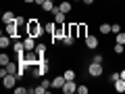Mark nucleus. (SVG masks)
Listing matches in <instances>:
<instances>
[{
    "mask_svg": "<svg viewBox=\"0 0 125 94\" xmlns=\"http://www.w3.org/2000/svg\"><path fill=\"white\" fill-rule=\"evenodd\" d=\"M119 31H121V25H119V23H111V34H115V36H117Z\"/></svg>",
    "mask_w": 125,
    "mask_h": 94,
    "instance_id": "nucleus-26",
    "label": "nucleus"
},
{
    "mask_svg": "<svg viewBox=\"0 0 125 94\" xmlns=\"http://www.w3.org/2000/svg\"><path fill=\"white\" fill-rule=\"evenodd\" d=\"M77 27H79V38L88 36V23H85V21H79V23H77Z\"/></svg>",
    "mask_w": 125,
    "mask_h": 94,
    "instance_id": "nucleus-15",
    "label": "nucleus"
},
{
    "mask_svg": "<svg viewBox=\"0 0 125 94\" xmlns=\"http://www.w3.org/2000/svg\"><path fill=\"white\" fill-rule=\"evenodd\" d=\"M96 0H81V4H85V6H90V4H94Z\"/></svg>",
    "mask_w": 125,
    "mask_h": 94,
    "instance_id": "nucleus-29",
    "label": "nucleus"
},
{
    "mask_svg": "<svg viewBox=\"0 0 125 94\" xmlns=\"http://www.w3.org/2000/svg\"><path fill=\"white\" fill-rule=\"evenodd\" d=\"M92 61H94V63H102V65H104V57H102V54H94Z\"/></svg>",
    "mask_w": 125,
    "mask_h": 94,
    "instance_id": "nucleus-28",
    "label": "nucleus"
},
{
    "mask_svg": "<svg viewBox=\"0 0 125 94\" xmlns=\"http://www.w3.org/2000/svg\"><path fill=\"white\" fill-rule=\"evenodd\" d=\"M54 9H56V4H54L52 0H44V4H42V11H46V13H52Z\"/></svg>",
    "mask_w": 125,
    "mask_h": 94,
    "instance_id": "nucleus-12",
    "label": "nucleus"
},
{
    "mask_svg": "<svg viewBox=\"0 0 125 94\" xmlns=\"http://www.w3.org/2000/svg\"><path fill=\"white\" fill-rule=\"evenodd\" d=\"M88 92H90V88H88L85 84H79V86H77V94H88Z\"/></svg>",
    "mask_w": 125,
    "mask_h": 94,
    "instance_id": "nucleus-25",
    "label": "nucleus"
},
{
    "mask_svg": "<svg viewBox=\"0 0 125 94\" xmlns=\"http://www.w3.org/2000/svg\"><path fill=\"white\" fill-rule=\"evenodd\" d=\"M36 4H40V6H42V4H44V0H36Z\"/></svg>",
    "mask_w": 125,
    "mask_h": 94,
    "instance_id": "nucleus-32",
    "label": "nucleus"
},
{
    "mask_svg": "<svg viewBox=\"0 0 125 94\" xmlns=\"http://www.w3.org/2000/svg\"><path fill=\"white\" fill-rule=\"evenodd\" d=\"M54 15V21L56 23H67V15L62 13V11H56V13H52Z\"/></svg>",
    "mask_w": 125,
    "mask_h": 94,
    "instance_id": "nucleus-13",
    "label": "nucleus"
},
{
    "mask_svg": "<svg viewBox=\"0 0 125 94\" xmlns=\"http://www.w3.org/2000/svg\"><path fill=\"white\" fill-rule=\"evenodd\" d=\"M27 90H29V88H23V86H15V90H13V92H15V94H25Z\"/></svg>",
    "mask_w": 125,
    "mask_h": 94,
    "instance_id": "nucleus-27",
    "label": "nucleus"
},
{
    "mask_svg": "<svg viewBox=\"0 0 125 94\" xmlns=\"http://www.w3.org/2000/svg\"><path fill=\"white\" fill-rule=\"evenodd\" d=\"M36 54H38V57H46V44H44V42H38V46H36Z\"/></svg>",
    "mask_w": 125,
    "mask_h": 94,
    "instance_id": "nucleus-16",
    "label": "nucleus"
},
{
    "mask_svg": "<svg viewBox=\"0 0 125 94\" xmlns=\"http://www.w3.org/2000/svg\"><path fill=\"white\" fill-rule=\"evenodd\" d=\"M46 34V29H44V25H42V21L40 19H36V17H31L29 21H27V36H31V38H42Z\"/></svg>",
    "mask_w": 125,
    "mask_h": 94,
    "instance_id": "nucleus-1",
    "label": "nucleus"
},
{
    "mask_svg": "<svg viewBox=\"0 0 125 94\" xmlns=\"http://www.w3.org/2000/svg\"><path fill=\"white\" fill-rule=\"evenodd\" d=\"M73 2H81V0H73Z\"/></svg>",
    "mask_w": 125,
    "mask_h": 94,
    "instance_id": "nucleus-33",
    "label": "nucleus"
},
{
    "mask_svg": "<svg viewBox=\"0 0 125 94\" xmlns=\"http://www.w3.org/2000/svg\"><path fill=\"white\" fill-rule=\"evenodd\" d=\"M98 31L100 34H102V36H108V34H111V23H100V27H98Z\"/></svg>",
    "mask_w": 125,
    "mask_h": 94,
    "instance_id": "nucleus-17",
    "label": "nucleus"
},
{
    "mask_svg": "<svg viewBox=\"0 0 125 94\" xmlns=\"http://www.w3.org/2000/svg\"><path fill=\"white\" fill-rule=\"evenodd\" d=\"M73 44H75V38L67 34V36H65V40H62V46H67V48H69V46H73Z\"/></svg>",
    "mask_w": 125,
    "mask_h": 94,
    "instance_id": "nucleus-22",
    "label": "nucleus"
},
{
    "mask_svg": "<svg viewBox=\"0 0 125 94\" xmlns=\"http://www.w3.org/2000/svg\"><path fill=\"white\" fill-rule=\"evenodd\" d=\"M15 17H17V15H15L13 11H4V13H2V21H4V23H10V21H15Z\"/></svg>",
    "mask_w": 125,
    "mask_h": 94,
    "instance_id": "nucleus-14",
    "label": "nucleus"
},
{
    "mask_svg": "<svg viewBox=\"0 0 125 94\" xmlns=\"http://www.w3.org/2000/svg\"><path fill=\"white\" fill-rule=\"evenodd\" d=\"M25 4H36V0H23Z\"/></svg>",
    "mask_w": 125,
    "mask_h": 94,
    "instance_id": "nucleus-30",
    "label": "nucleus"
},
{
    "mask_svg": "<svg viewBox=\"0 0 125 94\" xmlns=\"http://www.w3.org/2000/svg\"><path fill=\"white\" fill-rule=\"evenodd\" d=\"M83 42H85V48H90V50H96L100 46V40L96 36H92V34H88V36L83 38Z\"/></svg>",
    "mask_w": 125,
    "mask_h": 94,
    "instance_id": "nucleus-6",
    "label": "nucleus"
},
{
    "mask_svg": "<svg viewBox=\"0 0 125 94\" xmlns=\"http://www.w3.org/2000/svg\"><path fill=\"white\" fill-rule=\"evenodd\" d=\"M4 34H9L10 38H19V23L17 21L4 23Z\"/></svg>",
    "mask_w": 125,
    "mask_h": 94,
    "instance_id": "nucleus-5",
    "label": "nucleus"
},
{
    "mask_svg": "<svg viewBox=\"0 0 125 94\" xmlns=\"http://www.w3.org/2000/svg\"><path fill=\"white\" fill-rule=\"evenodd\" d=\"M9 63H10V57L6 54V50H2V54H0V65L4 67V65H9Z\"/></svg>",
    "mask_w": 125,
    "mask_h": 94,
    "instance_id": "nucleus-21",
    "label": "nucleus"
},
{
    "mask_svg": "<svg viewBox=\"0 0 125 94\" xmlns=\"http://www.w3.org/2000/svg\"><path fill=\"white\" fill-rule=\"evenodd\" d=\"M113 88H115V92L123 94V92H125V80H121V77H119V80H117L115 84H113Z\"/></svg>",
    "mask_w": 125,
    "mask_h": 94,
    "instance_id": "nucleus-11",
    "label": "nucleus"
},
{
    "mask_svg": "<svg viewBox=\"0 0 125 94\" xmlns=\"http://www.w3.org/2000/svg\"><path fill=\"white\" fill-rule=\"evenodd\" d=\"M44 29H46V34H50V36H52V31L56 29V21H48L44 25Z\"/></svg>",
    "mask_w": 125,
    "mask_h": 94,
    "instance_id": "nucleus-20",
    "label": "nucleus"
},
{
    "mask_svg": "<svg viewBox=\"0 0 125 94\" xmlns=\"http://www.w3.org/2000/svg\"><path fill=\"white\" fill-rule=\"evenodd\" d=\"M9 46H10V36H9V34H2V36H0V48L6 50Z\"/></svg>",
    "mask_w": 125,
    "mask_h": 94,
    "instance_id": "nucleus-10",
    "label": "nucleus"
},
{
    "mask_svg": "<svg viewBox=\"0 0 125 94\" xmlns=\"http://www.w3.org/2000/svg\"><path fill=\"white\" fill-rule=\"evenodd\" d=\"M115 42H117V44H125V31H119V34H117Z\"/></svg>",
    "mask_w": 125,
    "mask_h": 94,
    "instance_id": "nucleus-23",
    "label": "nucleus"
},
{
    "mask_svg": "<svg viewBox=\"0 0 125 94\" xmlns=\"http://www.w3.org/2000/svg\"><path fill=\"white\" fill-rule=\"evenodd\" d=\"M119 73H121V80H125V69H121Z\"/></svg>",
    "mask_w": 125,
    "mask_h": 94,
    "instance_id": "nucleus-31",
    "label": "nucleus"
},
{
    "mask_svg": "<svg viewBox=\"0 0 125 94\" xmlns=\"http://www.w3.org/2000/svg\"><path fill=\"white\" fill-rule=\"evenodd\" d=\"M104 73V65L102 63H88V75L90 77H100Z\"/></svg>",
    "mask_w": 125,
    "mask_h": 94,
    "instance_id": "nucleus-3",
    "label": "nucleus"
},
{
    "mask_svg": "<svg viewBox=\"0 0 125 94\" xmlns=\"http://www.w3.org/2000/svg\"><path fill=\"white\" fill-rule=\"evenodd\" d=\"M62 75H65V80H75V77H77V71H73V69H65Z\"/></svg>",
    "mask_w": 125,
    "mask_h": 94,
    "instance_id": "nucleus-19",
    "label": "nucleus"
},
{
    "mask_svg": "<svg viewBox=\"0 0 125 94\" xmlns=\"http://www.w3.org/2000/svg\"><path fill=\"white\" fill-rule=\"evenodd\" d=\"M113 52L119 54V57H121V54H125V44H117V42H115V46H113Z\"/></svg>",
    "mask_w": 125,
    "mask_h": 94,
    "instance_id": "nucleus-18",
    "label": "nucleus"
},
{
    "mask_svg": "<svg viewBox=\"0 0 125 94\" xmlns=\"http://www.w3.org/2000/svg\"><path fill=\"white\" fill-rule=\"evenodd\" d=\"M65 82H67V80H65V75H54V77H52V88H58V90H61L62 86H65Z\"/></svg>",
    "mask_w": 125,
    "mask_h": 94,
    "instance_id": "nucleus-8",
    "label": "nucleus"
},
{
    "mask_svg": "<svg viewBox=\"0 0 125 94\" xmlns=\"http://www.w3.org/2000/svg\"><path fill=\"white\" fill-rule=\"evenodd\" d=\"M17 82H19V77L15 75V73H6V75L2 77V88L4 90H15Z\"/></svg>",
    "mask_w": 125,
    "mask_h": 94,
    "instance_id": "nucleus-4",
    "label": "nucleus"
},
{
    "mask_svg": "<svg viewBox=\"0 0 125 94\" xmlns=\"http://www.w3.org/2000/svg\"><path fill=\"white\" fill-rule=\"evenodd\" d=\"M65 36H67V23H56V29L52 31V44L54 42H62L65 40Z\"/></svg>",
    "mask_w": 125,
    "mask_h": 94,
    "instance_id": "nucleus-2",
    "label": "nucleus"
},
{
    "mask_svg": "<svg viewBox=\"0 0 125 94\" xmlns=\"http://www.w3.org/2000/svg\"><path fill=\"white\" fill-rule=\"evenodd\" d=\"M77 86H79V84H77L75 80H67V82H65V86L61 88V92L62 94H73V92H77Z\"/></svg>",
    "mask_w": 125,
    "mask_h": 94,
    "instance_id": "nucleus-7",
    "label": "nucleus"
},
{
    "mask_svg": "<svg viewBox=\"0 0 125 94\" xmlns=\"http://www.w3.org/2000/svg\"><path fill=\"white\" fill-rule=\"evenodd\" d=\"M58 11H62L65 15H69L73 11V4H71V2H67V0H62L61 4H58Z\"/></svg>",
    "mask_w": 125,
    "mask_h": 94,
    "instance_id": "nucleus-9",
    "label": "nucleus"
},
{
    "mask_svg": "<svg viewBox=\"0 0 125 94\" xmlns=\"http://www.w3.org/2000/svg\"><path fill=\"white\" fill-rule=\"evenodd\" d=\"M119 77H121V73H119V71H113L111 75H108V82H111V84H115V82L119 80Z\"/></svg>",
    "mask_w": 125,
    "mask_h": 94,
    "instance_id": "nucleus-24",
    "label": "nucleus"
}]
</instances>
